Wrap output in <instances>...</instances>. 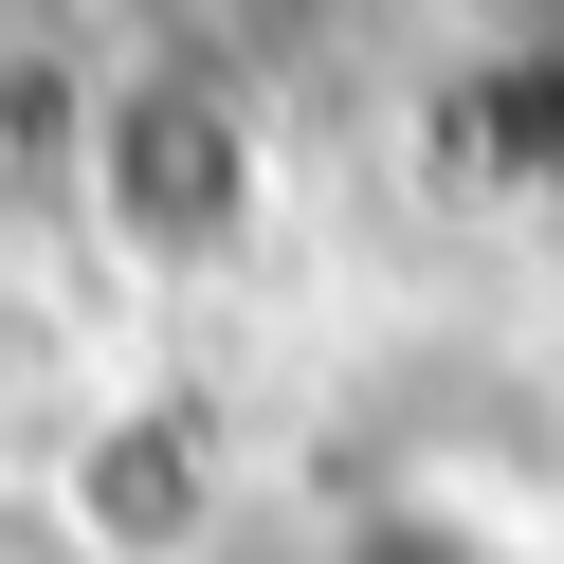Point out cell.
<instances>
[{
    "label": "cell",
    "instance_id": "cell-1",
    "mask_svg": "<svg viewBox=\"0 0 564 564\" xmlns=\"http://www.w3.org/2000/svg\"><path fill=\"white\" fill-rule=\"evenodd\" d=\"M91 200H110L128 256H219L237 219H256V91L237 74H128L110 110H91Z\"/></svg>",
    "mask_w": 564,
    "mask_h": 564
},
{
    "label": "cell",
    "instance_id": "cell-2",
    "mask_svg": "<svg viewBox=\"0 0 564 564\" xmlns=\"http://www.w3.org/2000/svg\"><path fill=\"white\" fill-rule=\"evenodd\" d=\"M455 164L474 183H528V200H564V19H528V37H491L474 74H455Z\"/></svg>",
    "mask_w": 564,
    "mask_h": 564
}]
</instances>
